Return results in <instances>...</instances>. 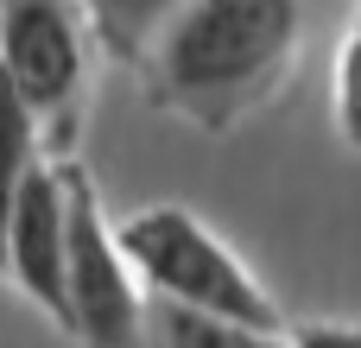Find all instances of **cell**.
<instances>
[{"label":"cell","mask_w":361,"mask_h":348,"mask_svg":"<svg viewBox=\"0 0 361 348\" xmlns=\"http://www.w3.org/2000/svg\"><path fill=\"white\" fill-rule=\"evenodd\" d=\"M305 44V0H184L133 70L159 108L203 133H228L260 114Z\"/></svg>","instance_id":"1"},{"label":"cell","mask_w":361,"mask_h":348,"mask_svg":"<svg viewBox=\"0 0 361 348\" xmlns=\"http://www.w3.org/2000/svg\"><path fill=\"white\" fill-rule=\"evenodd\" d=\"M114 241L140 279L146 298L184 304V311H209V317H235L254 330H286L273 292L241 266V254L184 203H152L127 222H114Z\"/></svg>","instance_id":"2"},{"label":"cell","mask_w":361,"mask_h":348,"mask_svg":"<svg viewBox=\"0 0 361 348\" xmlns=\"http://www.w3.org/2000/svg\"><path fill=\"white\" fill-rule=\"evenodd\" d=\"M0 76L32 114L44 159H70L89 108L95 38L76 0H0Z\"/></svg>","instance_id":"3"},{"label":"cell","mask_w":361,"mask_h":348,"mask_svg":"<svg viewBox=\"0 0 361 348\" xmlns=\"http://www.w3.org/2000/svg\"><path fill=\"white\" fill-rule=\"evenodd\" d=\"M63 184V336L82 348H140L146 292L114 241V222L95 203V184L76 159H57Z\"/></svg>","instance_id":"4"},{"label":"cell","mask_w":361,"mask_h":348,"mask_svg":"<svg viewBox=\"0 0 361 348\" xmlns=\"http://www.w3.org/2000/svg\"><path fill=\"white\" fill-rule=\"evenodd\" d=\"M0 273L63 330V184H57V159H38L32 178L19 184L6 235H0Z\"/></svg>","instance_id":"5"},{"label":"cell","mask_w":361,"mask_h":348,"mask_svg":"<svg viewBox=\"0 0 361 348\" xmlns=\"http://www.w3.org/2000/svg\"><path fill=\"white\" fill-rule=\"evenodd\" d=\"M140 348H279V330H254V323H235V317H209V311L146 298Z\"/></svg>","instance_id":"6"},{"label":"cell","mask_w":361,"mask_h":348,"mask_svg":"<svg viewBox=\"0 0 361 348\" xmlns=\"http://www.w3.org/2000/svg\"><path fill=\"white\" fill-rule=\"evenodd\" d=\"M76 6H82V19H89V38H95L108 57L140 63L146 44H152V32H159L184 0H76Z\"/></svg>","instance_id":"7"},{"label":"cell","mask_w":361,"mask_h":348,"mask_svg":"<svg viewBox=\"0 0 361 348\" xmlns=\"http://www.w3.org/2000/svg\"><path fill=\"white\" fill-rule=\"evenodd\" d=\"M44 159V139H38V127H32V114L19 108V95L6 89V76H0V235H6V216H13V197H19V184L32 178V165Z\"/></svg>","instance_id":"8"},{"label":"cell","mask_w":361,"mask_h":348,"mask_svg":"<svg viewBox=\"0 0 361 348\" xmlns=\"http://www.w3.org/2000/svg\"><path fill=\"white\" fill-rule=\"evenodd\" d=\"M279 348H361V336H355V323L317 317V323H292V330H279Z\"/></svg>","instance_id":"9"},{"label":"cell","mask_w":361,"mask_h":348,"mask_svg":"<svg viewBox=\"0 0 361 348\" xmlns=\"http://www.w3.org/2000/svg\"><path fill=\"white\" fill-rule=\"evenodd\" d=\"M349 70H355V32L343 38V51H336V127L355 139V108H349Z\"/></svg>","instance_id":"10"}]
</instances>
